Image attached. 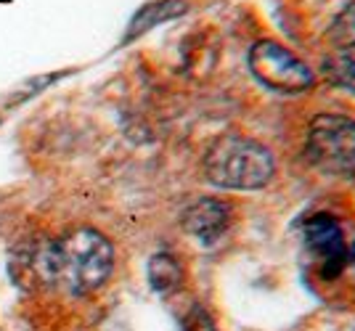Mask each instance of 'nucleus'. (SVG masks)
<instances>
[{
	"label": "nucleus",
	"instance_id": "20e7f679",
	"mask_svg": "<svg viewBox=\"0 0 355 331\" xmlns=\"http://www.w3.org/2000/svg\"><path fill=\"white\" fill-rule=\"evenodd\" d=\"M247 64L257 82L276 93H302L315 82L311 66L276 40H257L250 48Z\"/></svg>",
	"mask_w": 355,
	"mask_h": 331
},
{
	"label": "nucleus",
	"instance_id": "423d86ee",
	"mask_svg": "<svg viewBox=\"0 0 355 331\" xmlns=\"http://www.w3.org/2000/svg\"><path fill=\"white\" fill-rule=\"evenodd\" d=\"M228 220H231V212L225 207V202L212 199V196L196 199L193 204H189L183 210V217H180L183 228L191 233L193 239H199L202 244H207V247L215 244L225 233Z\"/></svg>",
	"mask_w": 355,
	"mask_h": 331
},
{
	"label": "nucleus",
	"instance_id": "f257e3e1",
	"mask_svg": "<svg viewBox=\"0 0 355 331\" xmlns=\"http://www.w3.org/2000/svg\"><path fill=\"white\" fill-rule=\"evenodd\" d=\"M40 284L64 286L72 294H90L106 284L114 268V249L104 233L80 226L59 239H40L24 247L21 265Z\"/></svg>",
	"mask_w": 355,
	"mask_h": 331
},
{
	"label": "nucleus",
	"instance_id": "9d476101",
	"mask_svg": "<svg viewBox=\"0 0 355 331\" xmlns=\"http://www.w3.org/2000/svg\"><path fill=\"white\" fill-rule=\"evenodd\" d=\"M331 43L337 48H342V53H355V3H350L340 16H337V21L331 24Z\"/></svg>",
	"mask_w": 355,
	"mask_h": 331
},
{
	"label": "nucleus",
	"instance_id": "0eeeda50",
	"mask_svg": "<svg viewBox=\"0 0 355 331\" xmlns=\"http://www.w3.org/2000/svg\"><path fill=\"white\" fill-rule=\"evenodd\" d=\"M189 11V3L186 0H154V3H146L144 8H138L130 21V27L125 32V43L128 40H135L141 37L144 32L154 30L157 24H164L170 19H178Z\"/></svg>",
	"mask_w": 355,
	"mask_h": 331
},
{
	"label": "nucleus",
	"instance_id": "39448f33",
	"mask_svg": "<svg viewBox=\"0 0 355 331\" xmlns=\"http://www.w3.org/2000/svg\"><path fill=\"white\" fill-rule=\"evenodd\" d=\"M305 244L311 249V255L318 262V271L324 278H337L347 262H350V247L342 233V226L326 212L313 215L305 223Z\"/></svg>",
	"mask_w": 355,
	"mask_h": 331
},
{
	"label": "nucleus",
	"instance_id": "f03ea898",
	"mask_svg": "<svg viewBox=\"0 0 355 331\" xmlns=\"http://www.w3.org/2000/svg\"><path fill=\"white\" fill-rule=\"evenodd\" d=\"M202 167L209 183L231 191H257L268 186L276 172L273 154L263 143L244 136L215 138Z\"/></svg>",
	"mask_w": 355,
	"mask_h": 331
},
{
	"label": "nucleus",
	"instance_id": "9b49d317",
	"mask_svg": "<svg viewBox=\"0 0 355 331\" xmlns=\"http://www.w3.org/2000/svg\"><path fill=\"white\" fill-rule=\"evenodd\" d=\"M183 331H218V329H215L212 318L207 316V310L199 307V305H193L191 310L186 313V318H183Z\"/></svg>",
	"mask_w": 355,
	"mask_h": 331
},
{
	"label": "nucleus",
	"instance_id": "1a4fd4ad",
	"mask_svg": "<svg viewBox=\"0 0 355 331\" xmlns=\"http://www.w3.org/2000/svg\"><path fill=\"white\" fill-rule=\"evenodd\" d=\"M324 77L342 91L355 93V56L350 53H337L324 61Z\"/></svg>",
	"mask_w": 355,
	"mask_h": 331
},
{
	"label": "nucleus",
	"instance_id": "7ed1b4c3",
	"mask_svg": "<svg viewBox=\"0 0 355 331\" xmlns=\"http://www.w3.org/2000/svg\"><path fill=\"white\" fill-rule=\"evenodd\" d=\"M305 149L313 165L329 175H355V120L345 114H318L308 127Z\"/></svg>",
	"mask_w": 355,
	"mask_h": 331
},
{
	"label": "nucleus",
	"instance_id": "6e6552de",
	"mask_svg": "<svg viewBox=\"0 0 355 331\" xmlns=\"http://www.w3.org/2000/svg\"><path fill=\"white\" fill-rule=\"evenodd\" d=\"M148 284L154 292L159 294H170L175 292L178 286L183 284V268L173 255L167 252H157V255L148 260Z\"/></svg>",
	"mask_w": 355,
	"mask_h": 331
}]
</instances>
